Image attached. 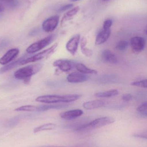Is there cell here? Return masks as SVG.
<instances>
[{"label": "cell", "instance_id": "1", "mask_svg": "<svg viewBox=\"0 0 147 147\" xmlns=\"http://www.w3.org/2000/svg\"><path fill=\"white\" fill-rule=\"evenodd\" d=\"M79 94H68L65 95H48L40 96L35 99L37 102L45 104H55L74 102L81 98Z\"/></svg>", "mask_w": 147, "mask_h": 147}, {"label": "cell", "instance_id": "2", "mask_svg": "<svg viewBox=\"0 0 147 147\" xmlns=\"http://www.w3.org/2000/svg\"><path fill=\"white\" fill-rule=\"evenodd\" d=\"M114 121V118L110 117H99L92 121L79 126L76 129V131L79 134L88 133L94 129L113 123Z\"/></svg>", "mask_w": 147, "mask_h": 147}, {"label": "cell", "instance_id": "3", "mask_svg": "<svg viewBox=\"0 0 147 147\" xmlns=\"http://www.w3.org/2000/svg\"><path fill=\"white\" fill-rule=\"evenodd\" d=\"M42 67V64L37 63L22 67L14 72V77L17 79L23 80L31 79V77L38 73Z\"/></svg>", "mask_w": 147, "mask_h": 147}, {"label": "cell", "instance_id": "4", "mask_svg": "<svg viewBox=\"0 0 147 147\" xmlns=\"http://www.w3.org/2000/svg\"><path fill=\"white\" fill-rule=\"evenodd\" d=\"M58 46V44L55 43L48 49L44 50L39 53H37L29 57L26 58L21 62L20 65H24L29 63H34L47 58L55 52Z\"/></svg>", "mask_w": 147, "mask_h": 147}, {"label": "cell", "instance_id": "5", "mask_svg": "<svg viewBox=\"0 0 147 147\" xmlns=\"http://www.w3.org/2000/svg\"><path fill=\"white\" fill-rule=\"evenodd\" d=\"M69 105L67 104H47V105L34 106V105H25L21 107V110L22 111H45L51 109H64L69 106Z\"/></svg>", "mask_w": 147, "mask_h": 147}, {"label": "cell", "instance_id": "6", "mask_svg": "<svg viewBox=\"0 0 147 147\" xmlns=\"http://www.w3.org/2000/svg\"><path fill=\"white\" fill-rule=\"evenodd\" d=\"M55 35L51 34L48 35L42 39L40 40L37 42L33 43L30 45L26 50V51L28 53L32 54L35 53L41 50L44 49L46 47L50 45L54 40Z\"/></svg>", "mask_w": 147, "mask_h": 147}, {"label": "cell", "instance_id": "7", "mask_svg": "<svg viewBox=\"0 0 147 147\" xmlns=\"http://www.w3.org/2000/svg\"><path fill=\"white\" fill-rule=\"evenodd\" d=\"M59 19L58 16L55 15L46 19L42 24V28L43 31L47 33L53 32L58 25Z\"/></svg>", "mask_w": 147, "mask_h": 147}, {"label": "cell", "instance_id": "8", "mask_svg": "<svg viewBox=\"0 0 147 147\" xmlns=\"http://www.w3.org/2000/svg\"><path fill=\"white\" fill-rule=\"evenodd\" d=\"M146 45V39L143 37L135 36L130 40V45L132 51L135 53L142 52L144 50Z\"/></svg>", "mask_w": 147, "mask_h": 147}, {"label": "cell", "instance_id": "9", "mask_svg": "<svg viewBox=\"0 0 147 147\" xmlns=\"http://www.w3.org/2000/svg\"><path fill=\"white\" fill-rule=\"evenodd\" d=\"M80 34H75L66 43V50L72 56H74L77 53L80 42Z\"/></svg>", "mask_w": 147, "mask_h": 147}, {"label": "cell", "instance_id": "10", "mask_svg": "<svg viewBox=\"0 0 147 147\" xmlns=\"http://www.w3.org/2000/svg\"><path fill=\"white\" fill-rule=\"evenodd\" d=\"M54 66L58 68L61 71L66 72L70 71L73 68V64L71 61L67 59H58L53 64Z\"/></svg>", "mask_w": 147, "mask_h": 147}, {"label": "cell", "instance_id": "11", "mask_svg": "<svg viewBox=\"0 0 147 147\" xmlns=\"http://www.w3.org/2000/svg\"><path fill=\"white\" fill-rule=\"evenodd\" d=\"M89 77L86 74L80 72H73L69 74L66 77V80L72 84L83 83L87 81Z\"/></svg>", "mask_w": 147, "mask_h": 147}, {"label": "cell", "instance_id": "12", "mask_svg": "<svg viewBox=\"0 0 147 147\" xmlns=\"http://www.w3.org/2000/svg\"><path fill=\"white\" fill-rule=\"evenodd\" d=\"M20 51L17 48H13L9 50L1 58H0V64H8L14 59L19 54Z\"/></svg>", "mask_w": 147, "mask_h": 147}, {"label": "cell", "instance_id": "13", "mask_svg": "<svg viewBox=\"0 0 147 147\" xmlns=\"http://www.w3.org/2000/svg\"><path fill=\"white\" fill-rule=\"evenodd\" d=\"M83 114V111L81 109H73L62 112L60 114V117L64 120L70 121L74 120L81 116Z\"/></svg>", "mask_w": 147, "mask_h": 147}, {"label": "cell", "instance_id": "14", "mask_svg": "<svg viewBox=\"0 0 147 147\" xmlns=\"http://www.w3.org/2000/svg\"><path fill=\"white\" fill-rule=\"evenodd\" d=\"M111 29L105 30L103 29L99 32L96 37L95 44L96 45H102L106 42L110 37Z\"/></svg>", "mask_w": 147, "mask_h": 147}, {"label": "cell", "instance_id": "15", "mask_svg": "<svg viewBox=\"0 0 147 147\" xmlns=\"http://www.w3.org/2000/svg\"><path fill=\"white\" fill-rule=\"evenodd\" d=\"M106 103L104 101L99 99L85 102L83 107L86 110H93L102 108L106 106Z\"/></svg>", "mask_w": 147, "mask_h": 147}, {"label": "cell", "instance_id": "16", "mask_svg": "<svg viewBox=\"0 0 147 147\" xmlns=\"http://www.w3.org/2000/svg\"><path fill=\"white\" fill-rule=\"evenodd\" d=\"M102 58L104 61L109 63L115 64L118 63L116 55L110 50H104L102 53Z\"/></svg>", "mask_w": 147, "mask_h": 147}, {"label": "cell", "instance_id": "17", "mask_svg": "<svg viewBox=\"0 0 147 147\" xmlns=\"http://www.w3.org/2000/svg\"><path fill=\"white\" fill-rule=\"evenodd\" d=\"M75 67L79 72L83 74L96 75L98 74V71L96 70L90 69L83 64L81 63L76 64L75 65Z\"/></svg>", "mask_w": 147, "mask_h": 147}, {"label": "cell", "instance_id": "18", "mask_svg": "<svg viewBox=\"0 0 147 147\" xmlns=\"http://www.w3.org/2000/svg\"><path fill=\"white\" fill-rule=\"evenodd\" d=\"M26 57L27 56H26V55L22 56V57L20 58L19 59H17L16 61H14V62H12V63H10L6 65L5 66L2 67L0 69V74L5 73V72L12 69L14 68H15L16 66L20 65L21 62L23 59L26 58Z\"/></svg>", "mask_w": 147, "mask_h": 147}, {"label": "cell", "instance_id": "19", "mask_svg": "<svg viewBox=\"0 0 147 147\" xmlns=\"http://www.w3.org/2000/svg\"><path fill=\"white\" fill-rule=\"evenodd\" d=\"M79 10V7L78 6H77V7H75L72 9L70 10H69V11H67L64 15V16L61 20V26H63L66 22L71 20L76 15H77Z\"/></svg>", "mask_w": 147, "mask_h": 147}, {"label": "cell", "instance_id": "20", "mask_svg": "<svg viewBox=\"0 0 147 147\" xmlns=\"http://www.w3.org/2000/svg\"><path fill=\"white\" fill-rule=\"evenodd\" d=\"M119 94V91L116 89H112L107 91L100 92L95 93V96L99 98H110L115 96Z\"/></svg>", "mask_w": 147, "mask_h": 147}, {"label": "cell", "instance_id": "21", "mask_svg": "<svg viewBox=\"0 0 147 147\" xmlns=\"http://www.w3.org/2000/svg\"><path fill=\"white\" fill-rule=\"evenodd\" d=\"M80 41V48L82 53L86 57H91L93 54L92 50L86 47L87 40L85 37H83Z\"/></svg>", "mask_w": 147, "mask_h": 147}, {"label": "cell", "instance_id": "22", "mask_svg": "<svg viewBox=\"0 0 147 147\" xmlns=\"http://www.w3.org/2000/svg\"><path fill=\"white\" fill-rule=\"evenodd\" d=\"M56 125L54 123H48L40 125L34 129L33 132L34 133H39L41 131L45 130H52L56 128Z\"/></svg>", "mask_w": 147, "mask_h": 147}, {"label": "cell", "instance_id": "23", "mask_svg": "<svg viewBox=\"0 0 147 147\" xmlns=\"http://www.w3.org/2000/svg\"><path fill=\"white\" fill-rule=\"evenodd\" d=\"M137 114L142 118H146L147 117V103L145 102L140 105L136 109Z\"/></svg>", "mask_w": 147, "mask_h": 147}, {"label": "cell", "instance_id": "24", "mask_svg": "<svg viewBox=\"0 0 147 147\" xmlns=\"http://www.w3.org/2000/svg\"><path fill=\"white\" fill-rule=\"evenodd\" d=\"M129 44L126 40H121L119 41L116 45L115 48L119 51H123L126 50L128 47Z\"/></svg>", "mask_w": 147, "mask_h": 147}, {"label": "cell", "instance_id": "25", "mask_svg": "<svg viewBox=\"0 0 147 147\" xmlns=\"http://www.w3.org/2000/svg\"><path fill=\"white\" fill-rule=\"evenodd\" d=\"M133 86H138L142 88H146L147 87V79H143L138 81H134L130 83Z\"/></svg>", "mask_w": 147, "mask_h": 147}, {"label": "cell", "instance_id": "26", "mask_svg": "<svg viewBox=\"0 0 147 147\" xmlns=\"http://www.w3.org/2000/svg\"><path fill=\"white\" fill-rule=\"evenodd\" d=\"M20 119L19 117H14L11 118L6 123V126L9 127H15L19 123Z\"/></svg>", "mask_w": 147, "mask_h": 147}, {"label": "cell", "instance_id": "27", "mask_svg": "<svg viewBox=\"0 0 147 147\" xmlns=\"http://www.w3.org/2000/svg\"><path fill=\"white\" fill-rule=\"evenodd\" d=\"M95 146L94 144L92 143H89V142H87V143H82L81 144H79L77 146H74L70 147H95ZM39 147H62V146H42Z\"/></svg>", "mask_w": 147, "mask_h": 147}, {"label": "cell", "instance_id": "28", "mask_svg": "<svg viewBox=\"0 0 147 147\" xmlns=\"http://www.w3.org/2000/svg\"><path fill=\"white\" fill-rule=\"evenodd\" d=\"M9 44V41L8 39L3 38L0 39V51L7 47Z\"/></svg>", "mask_w": 147, "mask_h": 147}, {"label": "cell", "instance_id": "29", "mask_svg": "<svg viewBox=\"0 0 147 147\" xmlns=\"http://www.w3.org/2000/svg\"><path fill=\"white\" fill-rule=\"evenodd\" d=\"M112 24H113V21L111 19H107V20H105L104 22L103 29H105V30L110 29Z\"/></svg>", "mask_w": 147, "mask_h": 147}, {"label": "cell", "instance_id": "30", "mask_svg": "<svg viewBox=\"0 0 147 147\" xmlns=\"http://www.w3.org/2000/svg\"><path fill=\"white\" fill-rule=\"evenodd\" d=\"M133 96L130 93H126L123 94L122 96V99L125 102H129L133 99Z\"/></svg>", "mask_w": 147, "mask_h": 147}, {"label": "cell", "instance_id": "31", "mask_svg": "<svg viewBox=\"0 0 147 147\" xmlns=\"http://www.w3.org/2000/svg\"><path fill=\"white\" fill-rule=\"evenodd\" d=\"M73 4H66V5H64V6H62V7L60 8L59 9L58 11L60 12H63L64 11H66V10H68V9H70L72 7H73Z\"/></svg>", "mask_w": 147, "mask_h": 147}, {"label": "cell", "instance_id": "32", "mask_svg": "<svg viewBox=\"0 0 147 147\" xmlns=\"http://www.w3.org/2000/svg\"><path fill=\"white\" fill-rule=\"evenodd\" d=\"M133 136L136 138H142V139H147L146 132V133H141V134H136L133 135Z\"/></svg>", "mask_w": 147, "mask_h": 147}, {"label": "cell", "instance_id": "33", "mask_svg": "<svg viewBox=\"0 0 147 147\" xmlns=\"http://www.w3.org/2000/svg\"><path fill=\"white\" fill-rule=\"evenodd\" d=\"M5 3L0 1V13L3 12L5 10Z\"/></svg>", "mask_w": 147, "mask_h": 147}, {"label": "cell", "instance_id": "34", "mask_svg": "<svg viewBox=\"0 0 147 147\" xmlns=\"http://www.w3.org/2000/svg\"><path fill=\"white\" fill-rule=\"evenodd\" d=\"M15 0H0V1L5 3H10Z\"/></svg>", "mask_w": 147, "mask_h": 147}, {"label": "cell", "instance_id": "35", "mask_svg": "<svg viewBox=\"0 0 147 147\" xmlns=\"http://www.w3.org/2000/svg\"><path fill=\"white\" fill-rule=\"evenodd\" d=\"M70 1H71L75 2L77 1H80V0H70Z\"/></svg>", "mask_w": 147, "mask_h": 147}, {"label": "cell", "instance_id": "36", "mask_svg": "<svg viewBox=\"0 0 147 147\" xmlns=\"http://www.w3.org/2000/svg\"><path fill=\"white\" fill-rule=\"evenodd\" d=\"M102 1H109V0H102Z\"/></svg>", "mask_w": 147, "mask_h": 147}, {"label": "cell", "instance_id": "37", "mask_svg": "<svg viewBox=\"0 0 147 147\" xmlns=\"http://www.w3.org/2000/svg\"><path fill=\"white\" fill-rule=\"evenodd\" d=\"M1 17V13H0V17Z\"/></svg>", "mask_w": 147, "mask_h": 147}]
</instances>
